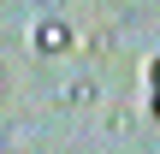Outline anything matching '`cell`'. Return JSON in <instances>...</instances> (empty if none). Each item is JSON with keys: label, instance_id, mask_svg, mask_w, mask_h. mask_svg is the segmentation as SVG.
Masks as SVG:
<instances>
[{"label": "cell", "instance_id": "cell-1", "mask_svg": "<svg viewBox=\"0 0 160 154\" xmlns=\"http://www.w3.org/2000/svg\"><path fill=\"white\" fill-rule=\"evenodd\" d=\"M77 47V36H71V24L59 18V12H48L42 24H36V53H48V59H59V53H71Z\"/></svg>", "mask_w": 160, "mask_h": 154}, {"label": "cell", "instance_id": "cell-2", "mask_svg": "<svg viewBox=\"0 0 160 154\" xmlns=\"http://www.w3.org/2000/svg\"><path fill=\"white\" fill-rule=\"evenodd\" d=\"M59 101H65V107H83V101H95V77H71V83L59 89Z\"/></svg>", "mask_w": 160, "mask_h": 154}, {"label": "cell", "instance_id": "cell-3", "mask_svg": "<svg viewBox=\"0 0 160 154\" xmlns=\"http://www.w3.org/2000/svg\"><path fill=\"white\" fill-rule=\"evenodd\" d=\"M0 148H6V154H24V148H30V125H24V119L6 125V131H0Z\"/></svg>", "mask_w": 160, "mask_h": 154}, {"label": "cell", "instance_id": "cell-4", "mask_svg": "<svg viewBox=\"0 0 160 154\" xmlns=\"http://www.w3.org/2000/svg\"><path fill=\"white\" fill-rule=\"evenodd\" d=\"M36 6H42V12H59V6H65V0H36Z\"/></svg>", "mask_w": 160, "mask_h": 154}, {"label": "cell", "instance_id": "cell-5", "mask_svg": "<svg viewBox=\"0 0 160 154\" xmlns=\"http://www.w3.org/2000/svg\"><path fill=\"white\" fill-rule=\"evenodd\" d=\"M0 95H6V71H0Z\"/></svg>", "mask_w": 160, "mask_h": 154}, {"label": "cell", "instance_id": "cell-6", "mask_svg": "<svg viewBox=\"0 0 160 154\" xmlns=\"http://www.w3.org/2000/svg\"><path fill=\"white\" fill-rule=\"evenodd\" d=\"M154 83H160V65H154Z\"/></svg>", "mask_w": 160, "mask_h": 154}]
</instances>
